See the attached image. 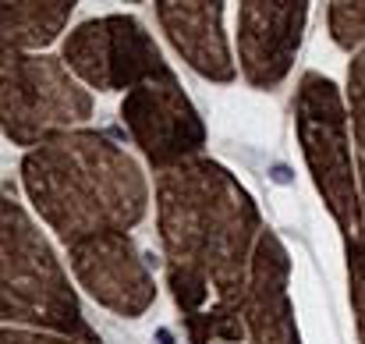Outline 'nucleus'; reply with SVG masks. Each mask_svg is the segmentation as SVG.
<instances>
[{
  "instance_id": "f257e3e1",
  "label": "nucleus",
  "mask_w": 365,
  "mask_h": 344,
  "mask_svg": "<svg viewBox=\"0 0 365 344\" xmlns=\"http://www.w3.org/2000/svg\"><path fill=\"white\" fill-rule=\"evenodd\" d=\"M156 224L167 259V288L181 320L248 288L262 217L245 185L217 160L192 156L156 171Z\"/></svg>"
},
{
  "instance_id": "f03ea898",
  "label": "nucleus",
  "mask_w": 365,
  "mask_h": 344,
  "mask_svg": "<svg viewBox=\"0 0 365 344\" xmlns=\"http://www.w3.org/2000/svg\"><path fill=\"white\" fill-rule=\"evenodd\" d=\"M21 181L36 213L68 248L96 234L131 231L149 206L142 167L93 128L64 131L29 149Z\"/></svg>"
},
{
  "instance_id": "7ed1b4c3",
  "label": "nucleus",
  "mask_w": 365,
  "mask_h": 344,
  "mask_svg": "<svg viewBox=\"0 0 365 344\" xmlns=\"http://www.w3.org/2000/svg\"><path fill=\"white\" fill-rule=\"evenodd\" d=\"M0 241H4V273H0V316L7 327L29 323L32 330L50 334H82L89 330L78 295L68 284V270L53 256L43 231L32 217L4 196L0 203Z\"/></svg>"
},
{
  "instance_id": "20e7f679",
  "label": "nucleus",
  "mask_w": 365,
  "mask_h": 344,
  "mask_svg": "<svg viewBox=\"0 0 365 344\" xmlns=\"http://www.w3.org/2000/svg\"><path fill=\"white\" fill-rule=\"evenodd\" d=\"M348 107L341 89L319 75L305 71L294 93V124L302 156L309 163V174L337 221L344 241H351L362 228V192H359V167L351 160V128Z\"/></svg>"
},
{
  "instance_id": "39448f33",
  "label": "nucleus",
  "mask_w": 365,
  "mask_h": 344,
  "mask_svg": "<svg viewBox=\"0 0 365 344\" xmlns=\"http://www.w3.org/2000/svg\"><path fill=\"white\" fill-rule=\"evenodd\" d=\"M93 117V96L64 57L4 46V135L36 149Z\"/></svg>"
},
{
  "instance_id": "423d86ee",
  "label": "nucleus",
  "mask_w": 365,
  "mask_h": 344,
  "mask_svg": "<svg viewBox=\"0 0 365 344\" xmlns=\"http://www.w3.org/2000/svg\"><path fill=\"white\" fill-rule=\"evenodd\" d=\"M61 57L75 71V79L100 93L135 89L138 82L170 68L145 25L131 14H103L82 21L68 32Z\"/></svg>"
},
{
  "instance_id": "0eeeda50",
  "label": "nucleus",
  "mask_w": 365,
  "mask_h": 344,
  "mask_svg": "<svg viewBox=\"0 0 365 344\" xmlns=\"http://www.w3.org/2000/svg\"><path fill=\"white\" fill-rule=\"evenodd\" d=\"M121 117L135 146L145 153V160L156 171H167L192 156H202L206 124H202L199 111L192 107V100L185 96V89L170 68H163L160 75L128 89Z\"/></svg>"
},
{
  "instance_id": "6e6552de",
  "label": "nucleus",
  "mask_w": 365,
  "mask_h": 344,
  "mask_svg": "<svg viewBox=\"0 0 365 344\" xmlns=\"http://www.w3.org/2000/svg\"><path fill=\"white\" fill-rule=\"evenodd\" d=\"M68 263H71L78 284L103 309L118 313L124 320L142 316L156 302L153 273H149L145 259L138 256L135 241L128 238V231L96 234V238H86V241L71 245Z\"/></svg>"
},
{
  "instance_id": "1a4fd4ad",
  "label": "nucleus",
  "mask_w": 365,
  "mask_h": 344,
  "mask_svg": "<svg viewBox=\"0 0 365 344\" xmlns=\"http://www.w3.org/2000/svg\"><path fill=\"white\" fill-rule=\"evenodd\" d=\"M309 0H238V61L252 89H277L298 57Z\"/></svg>"
},
{
  "instance_id": "9d476101",
  "label": "nucleus",
  "mask_w": 365,
  "mask_h": 344,
  "mask_svg": "<svg viewBox=\"0 0 365 344\" xmlns=\"http://www.w3.org/2000/svg\"><path fill=\"white\" fill-rule=\"evenodd\" d=\"M287 273H291L287 248L280 245L273 231H262L255 259H252L248 288L235 302H224L242 320L238 344H302L298 323H294V305L287 295Z\"/></svg>"
},
{
  "instance_id": "9b49d317",
  "label": "nucleus",
  "mask_w": 365,
  "mask_h": 344,
  "mask_svg": "<svg viewBox=\"0 0 365 344\" xmlns=\"http://www.w3.org/2000/svg\"><path fill=\"white\" fill-rule=\"evenodd\" d=\"M156 18L195 75L224 86L235 82L238 71L224 32V0H156Z\"/></svg>"
},
{
  "instance_id": "f8f14e48",
  "label": "nucleus",
  "mask_w": 365,
  "mask_h": 344,
  "mask_svg": "<svg viewBox=\"0 0 365 344\" xmlns=\"http://www.w3.org/2000/svg\"><path fill=\"white\" fill-rule=\"evenodd\" d=\"M0 32L4 46L18 50H43L50 46L64 29L78 0H0Z\"/></svg>"
},
{
  "instance_id": "ddd939ff",
  "label": "nucleus",
  "mask_w": 365,
  "mask_h": 344,
  "mask_svg": "<svg viewBox=\"0 0 365 344\" xmlns=\"http://www.w3.org/2000/svg\"><path fill=\"white\" fill-rule=\"evenodd\" d=\"M348 103H351V131H355V167L362 192V228H365V46L348 68ZM359 228V231H362Z\"/></svg>"
},
{
  "instance_id": "4468645a",
  "label": "nucleus",
  "mask_w": 365,
  "mask_h": 344,
  "mask_svg": "<svg viewBox=\"0 0 365 344\" xmlns=\"http://www.w3.org/2000/svg\"><path fill=\"white\" fill-rule=\"evenodd\" d=\"M330 36L341 50H362L365 0H330Z\"/></svg>"
},
{
  "instance_id": "2eb2a0df",
  "label": "nucleus",
  "mask_w": 365,
  "mask_h": 344,
  "mask_svg": "<svg viewBox=\"0 0 365 344\" xmlns=\"http://www.w3.org/2000/svg\"><path fill=\"white\" fill-rule=\"evenodd\" d=\"M348 248V284H351V313H355V330L359 344H365V228L344 241Z\"/></svg>"
},
{
  "instance_id": "dca6fc26",
  "label": "nucleus",
  "mask_w": 365,
  "mask_h": 344,
  "mask_svg": "<svg viewBox=\"0 0 365 344\" xmlns=\"http://www.w3.org/2000/svg\"><path fill=\"white\" fill-rule=\"evenodd\" d=\"M0 344H103L100 334L89 327L82 334H50V330H21V327H4Z\"/></svg>"
}]
</instances>
